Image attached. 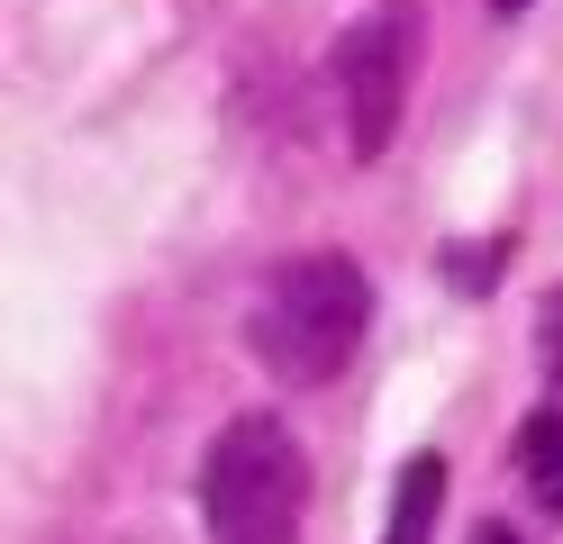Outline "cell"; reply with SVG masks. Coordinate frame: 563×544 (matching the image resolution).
Returning a JSON list of instances; mask_svg holds the SVG:
<instances>
[{
	"mask_svg": "<svg viewBox=\"0 0 563 544\" xmlns=\"http://www.w3.org/2000/svg\"><path fill=\"white\" fill-rule=\"evenodd\" d=\"M364 326H373V281L355 254H291V264L264 273L255 309H245V345L273 381L319 390L355 363Z\"/></svg>",
	"mask_w": 563,
	"mask_h": 544,
	"instance_id": "cell-1",
	"label": "cell"
},
{
	"mask_svg": "<svg viewBox=\"0 0 563 544\" xmlns=\"http://www.w3.org/2000/svg\"><path fill=\"white\" fill-rule=\"evenodd\" d=\"M473 544H518V535H509L500 518H490V526H473Z\"/></svg>",
	"mask_w": 563,
	"mask_h": 544,
	"instance_id": "cell-7",
	"label": "cell"
},
{
	"mask_svg": "<svg viewBox=\"0 0 563 544\" xmlns=\"http://www.w3.org/2000/svg\"><path fill=\"white\" fill-rule=\"evenodd\" d=\"M437 518H445V454H409L400 490H391V518H382V544H428Z\"/></svg>",
	"mask_w": 563,
	"mask_h": 544,
	"instance_id": "cell-4",
	"label": "cell"
},
{
	"mask_svg": "<svg viewBox=\"0 0 563 544\" xmlns=\"http://www.w3.org/2000/svg\"><path fill=\"white\" fill-rule=\"evenodd\" d=\"M336 91H345V145L373 164L400 136V109H409V27L400 19H355L345 46H336Z\"/></svg>",
	"mask_w": 563,
	"mask_h": 544,
	"instance_id": "cell-3",
	"label": "cell"
},
{
	"mask_svg": "<svg viewBox=\"0 0 563 544\" xmlns=\"http://www.w3.org/2000/svg\"><path fill=\"white\" fill-rule=\"evenodd\" d=\"M200 518H209V544H300V518H309L300 435L255 409L228 418L200 463Z\"/></svg>",
	"mask_w": 563,
	"mask_h": 544,
	"instance_id": "cell-2",
	"label": "cell"
},
{
	"mask_svg": "<svg viewBox=\"0 0 563 544\" xmlns=\"http://www.w3.org/2000/svg\"><path fill=\"white\" fill-rule=\"evenodd\" d=\"M545 363H554V381H563V290H554V309H545Z\"/></svg>",
	"mask_w": 563,
	"mask_h": 544,
	"instance_id": "cell-6",
	"label": "cell"
},
{
	"mask_svg": "<svg viewBox=\"0 0 563 544\" xmlns=\"http://www.w3.org/2000/svg\"><path fill=\"white\" fill-rule=\"evenodd\" d=\"M490 10H500V19H518V10H527V0H490Z\"/></svg>",
	"mask_w": 563,
	"mask_h": 544,
	"instance_id": "cell-8",
	"label": "cell"
},
{
	"mask_svg": "<svg viewBox=\"0 0 563 544\" xmlns=\"http://www.w3.org/2000/svg\"><path fill=\"white\" fill-rule=\"evenodd\" d=\"M518 481L537 490L545 508H563V409H537L518 426Z\"/></svg>",
	"mask_w": 563,
	"mask_h": 544,
	"instance_id": "cell-5",
	"label": "cell"
}]
</instances>
